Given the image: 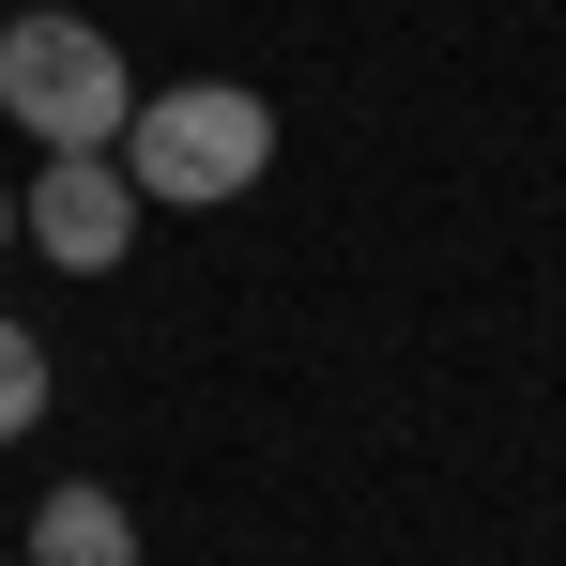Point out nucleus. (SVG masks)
I'll use <instances>...</instances> for the list:
<instances>
[{
	"instance_id": "obj_1",
	"label": "nucleus",
	"mask_w": 566,
	"mask_h": 566,
	"mask_svg": "<svg viewBox=\"0 0 566 566\" xmlns=\"http://www.w3.org/2000/svg\"><path fill=\"white\" fill-rule=\"evenodd\" d=\"M107 154H123L138 199H185V214H199V199H245L261 169H276V107L245 93V77H185V93H138V107H123Z\"/></svg>"
},
{
	"instance_id": "obj_2",
	"label": "nucleus",
	"mask_w": 566,
	"mask_h": 566,
	"mask_svg": "<svg viewBox=\"0 0 566 566\" xmlns=\"http://www.w3.org/2000/svg\"><path fill=\"white\" fill-rule=\"evenodd\" d=\"M0 107H15L46 154H107L123 107H138V77H123V46H107L93 15H15V31H0Z\"/></svg>"
},
{
	"instance_id": "obj_3",
	"label": "nucleus",
	"mask_w": 566,
	"mask_h": 566,
	"mask_svg": "<svg viewBox=\"0 0 566 566\" xmlns=\"http://www.w3.org/2000/svg\"><path fill=\"white\" fill-rule=\"evenodd\" d=\"M15 230H31L62 276H107V261L138 245V185H123V154H46V185L15 199Z\"/></svg>"
},
{
	"instance_id": "obj_4",
	"label": "nucleus",
	"mask_w": 566,
	"mask_h": 566,
	"mask_svg": "<svg viewBox=\"0 0 566 566\" xmlns=\"http://www.w3.org/2000/svg\"><path fill=\"white\" fill-rule=\"evenodd\" d=\"M15 566H138V521H123V490H46Z\"/></svg>"
},
{
	"instance_id": "obj_5",
	"label": "nucleus",
	"mask_w": 566,
	"mask_h": 566,
	"mask_svg": "<svg viewBox=\"0 0 566 566\" xmlns=\"http://www.w3.org/2000/svg\"><path fill=\"white\" fill-rule=\"evenodd\" d=\"M31 429H46V337L0 306V444H31Z\"/></svg>"
},
{
	"instance_id": "obj_6",
	"label": "nucleus",
	"mask_w": 566,
	"mask_h": 566,
	"mask_svg": "<svg viewBox=\"0 0 566 566\" xmlns=\"http://www.w3.org/2000/svg\"><path fill=\"white\" fill-rule=\"evenodd\" d=\"M0 230H15V199H0Z\"/></svg>"
},
{
	"instance_id": "obj_7",
	"label": "nucleus",
	"mask_w": 566,
	"mask_h": 566,
	"mask_svg": "<svg viewBox=\"0 0 566 566\" xmlns=\"http://www.w3.org/2000/svg\"><path fill=\"white\" fill-rule=\"evenodd\" d=\"M0 566H15V552H0Z\"/></svg>"
}]
</instances>
